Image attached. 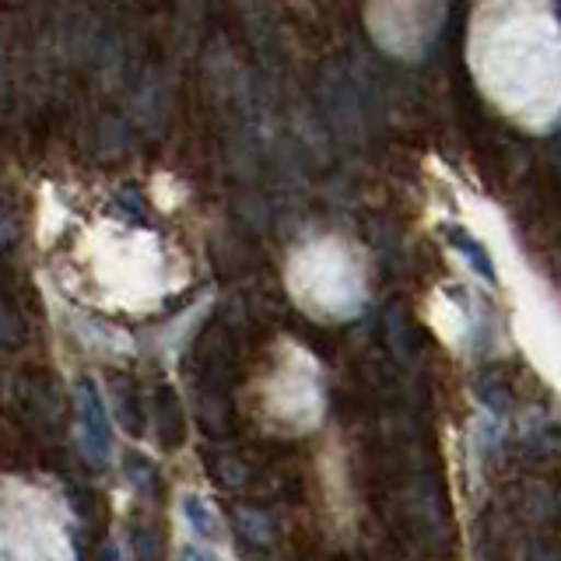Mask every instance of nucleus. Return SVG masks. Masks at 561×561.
<instances>
[{
    "mask_svg": "<svg viewBox=\"0 0 561 561\" xmlns=\"http://www.w3.org/2000/svg\"><path fill=\"white\" fill-rule=\"evenodd\" d=\"M470 67L481 92L534 130L558 116V22L540 4H491L470 22Z\"/></svg>",
    "mask_w": 561,
    "mask_h": 561,
    "instance_id": "nucleus-1",
    "label": "nucleus"
},
{
    "mask_svg": "<svg viewBox=\"0 0 561 561\" xmlns=\"http://www.w3.org/2000/svg\"><path fill=\"white\" fill-rule=\"evenodd\" d=\"M81 263L105 302L127 312H151L180 285L169 245L145 228L99 225L84 236Z\"/></svg>",
    "mask_w": 561,
    "mask_h": 561,
    "instance_id": "nucleus-2",
    "label": "nucleus"
},
{
    "mask_svg": "<svg viewBox=\"0 0 561 561\" xmlns=\"http://www.w3.org/2000/svg\"><path fill=\"white\" fill-rule=\"evenodd\" d=\"M285 285L302 312L327 323L351 320L368 302L365 256L341 236H320L298 245L288 260Z\"/></svg>",
    "mask_w": 561,
    "mask_h": 561,
    "instance_id": "nucleus-3",
    "label": "nucleus"
},
{
    "mask_svg": "<svg viewBox=\"0 0 561 561\" xmlns=\"http://www.w3.org/2000/svg\"><path fill=\"white\" fill-rule=\"evenodd\" d=\"M0 561H75L70 516L57 491L0 478Z\"/></svg>",
    "mask_w": 561,
    "mask_h": 561,
    "instance_id": "nucleus-4",
    "label": "nucleus"
},
{
    "mask_svg": "<svg viewBox=\"0 0 561 561\" xmlns=\"http://www.w3.org/2000/svg\"><path fill=\"white\" fill-rule=\"evenodd\" d=\"M263 417L280 432H309L323 414V376L320 362L298 344H280V358L263 379L260 393Z\"/></svg>",
    "mask_w": 561,
    "mask_h": 561,
    "instance_id": "nucleus-5",
    "label": "nucleus"
},
{
    "mask_svg": "<svg viewBox=\"0 0 561 561\" xmlns=\"http://www.w3.org/2000/svg\"><path fill=\"white\" fill-rule=\"evenodd\" d=\"M78 435L84 460L92 467H105L113 456V421L105 411V400L92 379L78 382Z\"/></svg>",
    "mask_w": 561,
    "mask_h": 561,
    "instance_id": "nucleus-6",
    "label": "nucleus"
},
{
    "mask_svg": "<svg viewBox=\"0 0 561 561\" xmlns=\"http://www.w3.org/2000/svg\"><path fill=\"white\" fill-rule=\"evenodd\" d=\"M449 245H453V253H460L470 267H473V274H481L488 285H495L499 280V267H495V250H491L488 242H481V236H473V232H467L463 225H456V228H449Z\"/></svg>",
    "mask_w": 561,
    "mask_h": 561,
    "instance_id": "nucleus-7",
    "label": "nucleus"
},
{
    "mask_svg": "<svg viewBox=\"0 0 561 561\" xmlns=\"http://www.w3.org/2000/svg\"><path fill=\"white\" fill-rule=\"evenodd\" d=\"M180 508H183V519L190 523V530L197 534L201 540H218L221 537V519L215 513V505L207 499H201L197 491H186L180 499Z\"/></svg>",
    "mask_w": 561,
    "mask_h": 561,
    "instance_id": "nucleus-8",
    "label": "nucleus"
},
{
    "mask_svg": "<svg viewBox=\"0 0 561 561\" xmlns=\"http://www.w3.org/2000/svg\"><path fill=\"white\" fill-rule=\"evenodd\" d=\"M180 561H215V554L204 551L201 543H186V548L180 551Z\"/></svg>",
    "mask_w": 561,
    "mask_h": 561,
    "instance_id": "nucleus-9",
    "label": "nucleus"
}]
</instances>
